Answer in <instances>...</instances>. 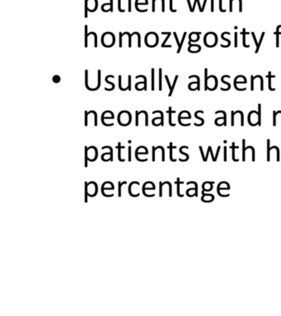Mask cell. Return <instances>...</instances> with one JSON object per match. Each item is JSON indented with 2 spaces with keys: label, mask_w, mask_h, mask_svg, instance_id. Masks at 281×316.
<instances>
[{
  "label": "cell",
  "mask_w": 281,
  "mask_h": 316,
  "mask_svg": "<svg viewBox=\"0 0 281 316\" xmlns=\"http://www.w3.org/2000/svg\"><path fill=\"white\" fill-rule=\"evenodd\" d=\"M162 35H166V38L164 40V41H163V43H162V48H164V47H168V48L172 47V45H166V41L168 40L169 37L171 36V34H172V33H171V32H162Z\"/></svg>",
  "instance_id": "1"
},
{
  "label": "cell",
  "mask_w": 281,
  "mask_h": 316,
  "mask_svg": "<svg viewBox=\"0 0 281 316\" xmlns=\"http://www.w3.org/2000/svg\"><path fill=\"white\" fill-rule=\"evenodd\" d=\"M281 27V25L278 26V27L276 29V32L274 33L275 35H276V47L278 48L279 47V35H281V32H279V28Z\"/></svg>",
  "instance_id": "2"
},
{
  "label": "cell",
  "mask_w": 281,
  "mask_h": 316,
  "mask_svg": "<svg viewBox=\"0 0 281 316\" xmlns=\"http://www.w3.org/2000/svg\"><path fill=\"white\" fill-rule=\"evenodd\" d=\"M124 148H125V147H122L121 146V143H118V145H117V149H118V160L120 161H124V159H122L121 158V149H124Z\"/></svg>",
  "instance_id": "3"
},
{
  "label": "cell",
  "mask_w": 281,
  "mask_h": 316,
  "mask_svg": "<svg viewBox=\"0 0 281 316\" xmlns=\"http://www.w3.org/2000/svg\"><path fill=\"white\" fill-rule=\"evenodd\" d=\"M266 78H269V89L270 90V91H275V88H272V87H271V78H275V75L272 76V75H271V72H269L268 75H266Z\"/></svg>",
  "instance_id": "4"
},
{
  "label": "cell",
  "mask_w": 281,
  "mask_h": 316,
  "mask_svg": "<svg viewBox=\"0 0 281 316\" xmlns=\"http://www.w3.org/2000/svg\"><path fill=\"white\" fill-rule=\"evenodd\" d=\"M204 72H205V73H204V90L205 91H207L208 89H209V87H208V80H209V77L207 76V73H208V69L207 68H205V70H204Z\"/></svg>",
  "instance_id": "5"
},
{
  "label": "cell",
  "mask_w": 281,
  "mask_h": 316,
  "mask_svg": "<svg viewBox=\"0 0 281 316\" xmlns=\"http://www.w3.org/2000/svg\"><path fill=\"white\" fill-rule=\"evenodd\" d=\"M176 111H172V107H170L169 108V110H168V114H169V124L171 125V126H175V124H172V113H175Z\"/></svg>",
  "instance_id": "6"
},
{
  "label": "cell",
  "mask_w": 281,
  "mask_h": 316,
  "mask_svg": "<svg viewBox=\"0 0 281 316\" xmlns=\"http://www.w3.org/2000/svg\"><path fill=\"white\" fill-rule=\"evenodd\" d=\"M151 77H152V79H151V84H152V86H151V87H152V90H154V68H152V70H151Z\"/></svg>",
  "instance_id": "7"
},
{
  "label": "cell",
  "mask_w": 281,
  "mask_h": 316,
  "mask_svg": "<svg viewBox=\"0 0 281 316\" xmlns=\"http://www.w3.org/2000/svg\"><path fill=\"white\" fill-rule=\"evenodd\" d=\"M241 34H242V35H243V45H244V47L249 48V47H250V45H246V36L248 35L249 33H246V29H243V32L241 33Z\"/></svg>",
  "instance_id": "8"
},
{
  "label": "cell",
  "mask_w": 281,
  "mask_h": 316,
  "mask_svg": "<svg viewBox=\"0 0 281 316\" xmlns=\"http://www.w3.org/2000/svg\"><path fill=\"white\" fill-rule=\"evenodd\" d=\"M264 36H265V32H262V34H261V39H260V41H259V43H258V45L256 46V51H255L256 54V53H258V51H259L260 47H261V42H262V40H263Z\"/></svg>",
  "instance_id": "9"
},
{
  "label": "cell",
  "mask_w": 281,
  "mask_h": 316,
  "mask_svg": "<svg viewBox=\"0 0 281 316\" xmlns=\"http://www.w3.org/2000/svg\"><path fill=\"white\" fill-rule=\"evenodd\" d=\"M126 181H124V182H118V196L121 197V187H122L123 184H126Z\"/></svg>",
  "instance_id": "10"
},
{
  "label": "cell",
  "mask_w": 281,
  "mask_h": 316,
  "mask_svg": "<svg viewBox=\"0 0 281 316\" xmlns=\"http://www.w3.org/2000/svg\"><path fill=\"white\" fill-rule=\"evenodd\" d=\"M185 36H186V32H184V34H183V37H182V40H181V43H180V46L178 47V49H177V54H179V53L181 52V47H182V45H183V42H184V40H185Z\"/></svg>",
  "instance_id": "11"
},
{
  "label": "cell",
  "mask_w": 281,
  "mask_h": 316,
  "mask_svg": "<svg viewBox=\"0 0 281 316\" xmlns=\"http://www.w3.org/2000/svg\"><path fill=\"white\" fill-rule=\"evenodd\" d=\"M177 79H178V75H176V77H175V79H174V82H173V85L172 86V89L170 90V93H169V95L168 96H171L172 95V92H173V89H174V87H175V85H176V81H177Z\"/></svg>",
  "instance_id": "12"
},
{
  "label": "cell",
  "mask_w": 281,
  "mask_h": 316,
  "mask_svg": "<svg viewBox=\"0 0 281 316\" xmlns=\"http://www.w3.org/2000/svg\"><path fill=\"white\" fill-rule=\"evenodd\" d=\"M88 26H85V44H84V46L87 48L88 47Z\"/></svg>",
  "instance_id": "13"
},
{
  "label": "cell",
  "mask_w": 281,
  "mask_h": 316,
  "mask_svg": "<svg viewBox=\"0 0 281 316\" xmlns=\"http://www.w3.org/2000/svg\"><path fill=\"white\" fill-rule=\"evenodd\" d=\"M174 147H172V143H170V147H169V148H170V160L171 161H175L176 160H174L173 158H172V149Z\"/></svg>",
  "instance_id": "14"
},
{
  "label": "cell",
  "mask_w": 281,
  "mask_h": 316,
  "mask_svg": "<svg viewBox=\"0 0 281 316\" xmlns=\"http://www.w3.org/2000/svg\"><path fill=\"white\" fill-rule=\"evenodd\" d=\"M159 91H162V68H159Z\"/></svg>",
  "instance_id": "15"
},
{
  "label": "cell",
  "mask_w": 281,
  "mask_h": 316,
  "mask_svg": "<svg viewBox=\"0 0 281 316\" xmlns=\"http://www.w3.org/2000/svg\"><path fill=\"white\" fill-rule=\"evenodd\" d=\"M143 78L144 79V87H143V90H147V78L146 77H144L143 75H140V76H136V78Z\"/></svg>",
  "instance_id": "16"
},
{
  "label": "cell",
  "mask_w": 281,
  "mask_h": 316,
  "mask_svg": "<svg viewBox=\"0 0 281 316\" xmlns=\"http://www.w3.org/2000/svg\"><path fill=\"white\" fill-rule=\"evenodd\" d=\"M261 105H258V124L261 125Z\"/></svg>",
  "instance_id": "17"
},
{
  "label": "cell",
  "mask_w": 281,
  "mask_h": 316,
  "mask_svg": "<svg viewBox=\"0 0 281 316\" xmlns=\"http://www.w3.org/2000/svg\"><path fill=\"white\" fill-rule=\"evenodd\" d=\"M111 77L114 78V76H113V75H109V76H107V77H106V78H105V81H106V83H108V84H110V85H111V86H113V88H115V84H114V83H112V82H109V81H108V78H111Z\"/></svg>",
  "instance_id": "18"
},
{
  "label": "cell",
  "mask_w": 281,
  "mask_h": 316,
  "mask_svg": "<svg viewBox=\"0 0 281 316\" xmlns=\"http://www.w3.org/2000/svg\"><path fill=\"white\" fill-rule=\"evenodd\" d=\"M195 78L196 79H197V82H198V90H200V78L198 77V76H196V75H194V76H190L189 77V78Z\"/></svg>",
  "instance_id": "19"
},
{
  "label": "cell",
  "mask_w": 281,
  "mask_h": 316,
  "mask_svg": "<svg viewBox=\"0 0 281 316\" xmlns=\"http://www.w3.org/2000/svg\"><path fill=\"white\" fill-rule=\"evenodd\" d=\"M281 114V111L279 110V111H278V112H275V111H274V114H273V117H274V120H273V124H274V126H275V124H276V115H278V114Z\"/></svg>",
  "instance_id": "20"
},
{
  "label": "cell",
  "mask_w": 281,
  "mask_h": 316,
  "mask_svg": "<svg viewBox=\"0 0 281 316\" xmlns=\"http://www.w3.org/2000/svg\"><path fill=\"white\" fill-rule=\"evenodd\" d=\"M218 113H222L223 115V118H224V123H223V125H226V124H227V120H226L227 115H226V113L223 111V110H218V111L216 112V114H218Z\"/></svg>",
  "instance_id": "21"
},
{
  "label": "cell",
  "mask_w": 281,
  "mask_h": 316,
  "mask_svg": "<svg viewBox=\"0 0 281 316\" xmlns=\"http://www.w3.org/2000/svg\"><path fill=\"white\" fill-rule=\"evenodd\" d=\"M156 113H159L161 115V118H162V120H161V125L162 126L163 125V113L161 111V110H155V111L153 112V114H156Z\"/></svg>",
  "instance_id": "22"
},
{
  "label": "cell",
  "mask_w": 281,
  "mask_h": 316,
  "mask_svg": "<svg viewBox=\"0 0 281 316\" xmlns=\"http://www.w3.org/2000/svg\"><path fill=\"white\" fill-rule=\"evenodd\" d=\"M227 77H228V76H227V75H225V76H223V77L222 78V79H221V81H222V82H223V83H224V84H225V85H227V87H228V89H230V87H231V86H230V83H229V82H225V81H224V78H227Z\"/></svg>",
  "instance_id": "23"
},
{
  "label": "cell",
  "mask_w": 281,
  "mask_h": 316,
  "mask_svg": "<svg viewBox=\"0 0 281 316\" xmlns=\"http://www.w3.org/2000/svg\"><path fill=\"white\" fill-rule=\"evenodd\" d=\"M88 0H85V15L84 17L87 18L88 17Z\"/></svg>",
  "instance_id": "24"
},
{
  "label": "cell",
  "mask_w": 281,
  "mask_h": 316,
  "mask_svg": "<svg viewBox=\"0 0 281 316\" xmlns=\"http://www.w3.org/2000/svg\"><path fill=\"white\" fill-rule=\"evenodd\" d=\"M120 2H121V0H118V9H119V11H120V13H124V10L121 9V3H120Z\"/></svg>",
  "instance_id": "25"
},
{
  "label": "cell",
  "mask_w": 281,
  "mask_h": 316,
  "mask_svg": "<svg viewBox=\"0 0 281 316\" xmlns=\"http://www.w3.org/2000/svg\"><path fill=\"white\" fill-rule=\"evenodd\" d=\"M140 115L139 111H136V126H139V115Z\"/></svg>",
  "instance_id": "26"
},
{
  "label": "cell",
  "mask_w": 281,
  "mask_h": 316,
  "mask_svg": "<svg viewBox=\"0 0 281 316\" xmlns=\"http://www.w3.org/2000/svg\"><path fill=\"white\" fill-rule=\"evenodd\" d=\"M129 81H128V82H129V86H128V88H129V90H131V76L130 75H129Z\"/></svg>",
  "instance_id": "27"
},
{
  "label": "cell",
  "mask_w": 281,
  "mask_h": 316,
  "mask_svg": "<svg viewBox=\"0 0 281 316\" xmlns=\"http://www.w3.org/2000/svg\"><path fill=\"white\" fill-rule=\"evenodd\" d=\"M170 10L172 11V13H176V9H173V8H172V0H170Z\"/></svg>",
  "instance_id": "28"
},
{
  "label": "cell",
  "mask_w": 281,
  "mask_h": 316,
  "mask_svg": "<svg viewBox=\"0 0 281 316\" xmlns=\"http://www.w3.org/2000/svg\"><path fill=\"white\" fill-rule=\"evenodd\" d=\"M129 161H131V147H129Z\"/></svg>",
  "instance_id": "29"
},
{
  "label": "cell",
  "mask_w": 281,
  "mask_h": 316,
  "mask_svg": "<svg viewBox=\"0 0 281 316\" xmlns=\"http://www.w3.org/2000/svg\"><path fill=\"white\" fill-rule=\"evenodd\" d=\"M119 88L121 91H124V88H122V86H121V76L120 75L119 76Z\"/></svg>",
  "instance_id": "30"
},
{
  "label": "cell",
  "mask_w": 281,
  "mask_h": 316,
  "mask_svg": "<svg viewBox=\"0 0 281 316\" xmlns=\"http://www.w3.org/2000/svg\"><path fill=\"white\" fill-rule=\"evenodd\" d=\"M235 113L234 111H232V125H234V115H235Z\"/></svg>",
  "instance_id": "31"
},
{
  "label": "cell",
  "mask_w": 281,
  "mask_h": 316,
  "mask_svg": "<svg viewBox=\"0 0 281 316\" xmlns=\"http://www.w3.org/2000/svg\"><path fill=\"white\" fill-rule=\"evenodd\" d=\"M122 33L120 32V47H122Z\"/></svg>",
  "instance_id": "32"
},
{
  "label": "cell",
  "mask_w": 281,
  "mask_h": 316,
  "mask_svg": "<svg viewBox=\"0 0 281 316\" xmlns=\"http://www.w3.org/2000/svg\"><path fill=\"white\" fill-rule=\"evenodd\" d=\"M219 10L221 11V12H223V13L226 12V10L222 8V0H220V1H219Z\"/></svg>",
  "instance_id": "33"
},
{
  "label": "cell",
  "mask_w": 281,
  "mask_h": 316,
  "mask_svg": "<svg viewBox=\"0 0 281 316\" xmlns=\"http://www.w3.org/2000/svg\"><path fill=\"white\" fill-rule=\"evenodd\" d=\"M235 36V47H237V33L236 32L234 34Z\"/></svg>",
  "instance_id": "34"
},
{
  "label": "cell",
  "mask_w": 281,
  "mask_h": 316,
  "mask_svg": "<svg viewBox=\"0 0 281 316\" xmlns=\"http://www.w3.org/2000/svg\"><path fill=\"white\" fill-rule=\"evenodd\" d=\"M156 150H157L156 147H153V161H155V151H156Z\"/></svg>",
  "instance_id": "35"
},
{
  "label": "cell",
  "mask_w": 281,
  "mask_h": 316,
  "mask_svg": "<svg viewBox=\"0 0 281 316\" xmlns=\"http://www.w3.org/2000/svg\"><path fill=\"white\" fill-rule=\"evenodd\" d=\"M173 34H174V36H175V39H176V43H177V45H178V47H179V46H180V42H179V40H178L176 33V32H173Z\"/></svg>",
  "instance_id": "36"
},
{
  "label": "cell",
  "mask_w": 281,
  "mask_h": 316,
  "mask_svg": "<svg viewBox=\"0 0 281 316\" xmlns=\"http://www.w3.org/2000/svg\"><path fill=\"white\" fill-rule=\"evenodd\" d=\"M251 78H252V86H251V90L252 91H253L254 90V85H253V82H254V77L253 76H252V77H251Z\"/></svg>",
  "instance_id": "37"
},
{
  "label": "cell",
  "mask_w": 281,
  "mask_h": 316,
  "mask_svg": "<svg viewBox=\"0 0 281 316\" xmlns=\"http://www.w3.org/2000/svg\"><path fill=\"white\" fill-rule=\"evenodd\" d=\"M252 37H253V39H254V42H255L256 45L257 46V45H258V43H257V41H256V36H255V33H254V32H252Z\"/></svg>",
  "instance_id": "38"
},
{
  "label": "cell",
  "mask_w": 281,
  "mask_h": 316,
  "mask_svg": "<svg viewBox=\"0 0 281 316\" xmlns=\"http://www.w3.org/2000/svg\"><path fill=\"white\" fill-rule=\"evenodd\" d=\"M162 12H165V1H164V0H162Z\"/></svg>",
  "instance_id": "39"
},
{
  "label": "cell",
  "mask_w": 281,
  "mask_h": 316,
  "mask_svg": "<svg viewBox=\"0 0 281 316\" xmlns=\"http://www.w3.org/2000/svg\"><path fill=\"white\" fill-rule=\"evenodd\" d=\"M129 12H131L132 9H131V0H129V9H128Z\"/></svg>",
  "instance_id": "40"
},
{
  "label": "cell",
  "mask_w": 281,
  "mask_h": 316,
  "mask_svg": "<svg viewBox=\"0 0 281 316\" xmlns=\"http://www.w3.org/2000/svg\"><path fill=\"white\" fill-rule=\"evenodd\" d=\"M155 1L156 0H153V7H152V11L154 13L155 12Z\"/></svg>",
  "instance_id": "41"
},
{
  "label": "cell",
  "mask_w": 281,
  "mask_h": 316,
  "mask_svg": "<svg viewBox=\"0 0 281 316\" xmlns=\"http://www.w3.org/2000/svg\"><path fill=\"white\" fill-rule=\"evenodd\" d=\"M110 1H111V7H110V11H111V12H113V3H112V0H110Z\"/></svg>",
  "instance_id": "42"
},
{
  "label": "cell",
  "mask_w": 281,
  "mask_h": 316,
  "mask_svg": "<svg viewBox=\"0 0 281 316\" xmlns=\"http://www.w3.org/2000/svg\"><path fill=\"white\" fill-rule=\"evenodd\" d=\"M232 2H233V0H231L230 1V12L233 11V5H232Z\"/></svg>",
  "instance_id": "43"
},
{
  "label": "cell",
  "mask_w": 281,
  "mask_h": 316,
  "mask_svg": "<svg viewBox=\"0 0 281 316\" xmlns=\"http://www.w3.org/2000/svg\"><path fill=\"white\" fill-rule=\"evenodd\" d=\"M212 7H211V11L212 12H214V0H212Z\"/></svg>",
  "instance_id": "44"
}]
</instances>
